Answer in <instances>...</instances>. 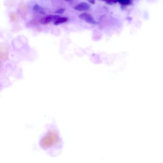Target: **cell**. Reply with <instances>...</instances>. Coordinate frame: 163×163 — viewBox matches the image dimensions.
Segmentation results:
<instances>
[{
    "mask_svg": "<svg viewBox=\"0 0 163 163\" xmlns=\"http://www.w3.org/2000/svg\"><path fill=\"white\" fill-rule=\"evenodd\" d=\"M105 2L107 4L112 5L116 3L118 1H105Z\"/></svg>",
    "mask_w": 163,
    "mask_h": 163,
    "instance_id": "obj_9",
    "label": "cell"
},
{
    "mask_svg": "<svg viewBox=\"0 0 163 163\" xmlns=\"http://www.w3.org/2000/svg\"><path fill=\"white\" fill-rule=\"evenodd\" d=\"M33 10L35 12L41 14H45V12L43 8L38 4H36L34 5Z\"/></svg>",
    "mask_w": 163,
    "mask_h": 163,
    "instance_id": "obj_4",
    "label": "cell"
},
{
    "mask_svg": "<svg viewBox=\"0 0 163 163\" xmlns=\"http://www.w3.org/2000/svg\"><path fill=\"white\" fill-rule=\"evenodd\" d=\"M117 1L121 5H129L131 3V2L129 0H120Z\"/></svg>",
    "mask_w": 163,
    "mask_h": 163,
    "instance_id": "obj_8",
    "label": "cell"
},
{
    "mask_svg": "<svg viewBox=\"0 0 163 163\" xmlns=\"http://www.w3.org/2000/svg\"><path fill=\"white\" fill-rule=\"evenodd\" d=\"M88 2L91 4H95V2L94 1H92V0H90V1H89Z\"/></svg>",
    "mask_w": 163,
    "mask_h": 163,
    "instance_id": "obj_11",
    "label": "cell"
},
{
    "mask_svg": "<svg viewBox=\"0 0 163 163\" xmlns=\"http://www.w3.org/2000/svg\"><path fill=\"white\" fill-rule=\"evenodd\" d=\"M41 147L46 151L61 148L62 141L56 130L52 129L42 138L40 142Z\"/></svg>",
    "mask_w": 163,
    "mask_h": 163,
    "instance_id": "obj_1",
    "label": "cell"
},
{
    "mask_svg": "<svg viewBox=\"0 0 163 163\" xmlns=\"http://www.w3.org/2000/svg\"><path fill=\"white\" fill-rule=\"evenodd\" d=\"M59 18H60V16L58 15H47L42 19L41 22L43 25L47 24L51 22L56 21Z\"/></svg>",
    "mask_w": 163,
    "mask_h": 163,
    "instance_id": "obj_2",
    "label": "cell"
},
{
    "mask_svg": "<svg viewBox=\"0 0 163 163\" xmlns=\"http://www.w3.org/2000/svg\"><path fill=\"white\" fill-rule=\"evenodd\" d=\"M85 21L87 23L90 24H97V22L94 20L92 15L87 18L85 20Z\"/></svg>",
    "mask_w": 163,
    "mask_h": 163,
    "instance_id": "obj_6",
    "label": "cell"
},
{
    "mask_svg": "<svg viewBox=\"0 0 163 163\" xmlns=\"http://www.w3.org/2000/svg\"><path fill=\"white\" fill-rule=\"evenodd\" d=\"M90 15H91L90 14L87 13H83L80 15L79 17L80 19H82V20L85 21Z\"/></svg>",
    "mask_w": 163,
    "mask_h": 163,
    "instance_id": "obj_7",
    "label": "cell"
},
{
    "mask_svg": "<svg viewBox=\"0 0 163 163\" xmlns=\"http://www.w3.org/2000/svg\"><path fill=\"white\" fill-rule=\"evenodd\" d=\"M90 8V5L85 2H81L74 7V9L78 11H87Z\"/></svg>",
    "mask_w": 163,
    "mask_h": 163,
    "instance_id": "obj_3",
    "label": "cell"
},
{
    "mask_svg": "<svg viewBox=\"0 0 163 163\" xmlns=\"http://www.w3.org/2000/svg\"><path fill=\"white\" fill-rule=\"evenodd\" d=\"M65 10H66L64 8H61L57 10L55 12L56 13L62 14L65 12Z\"/></svg>",
    "mask_w": 163,
    "mask_h": 163,
    "instance_id": "obj_10",
    "label": "cell"
},
{
    "mask_svg": "<svg viewBox=\"0 0 163 163\" xmlns=\"http://www.w3.org/2000/svg\"><path fill=\"white\" fill-rule=\"evenodd\" d=\"M68 20V18L66 17L59 18L57 19L54 23L55 25H59L62 23L66 22Z\"/></svg>",
    "mask_w": 163,
    "mask_h": 163,
    "instance_id": "obj_5",
    "label": "cell"
}]
</instances>
